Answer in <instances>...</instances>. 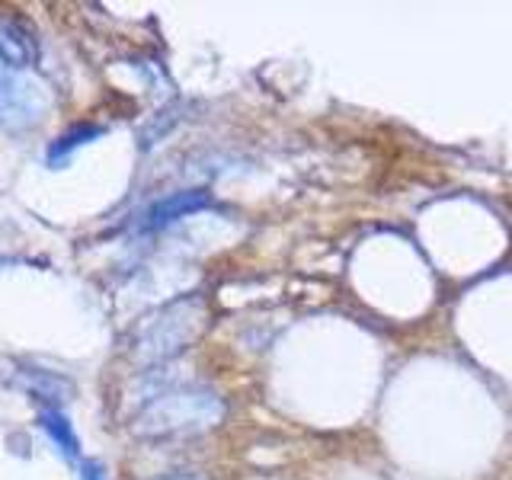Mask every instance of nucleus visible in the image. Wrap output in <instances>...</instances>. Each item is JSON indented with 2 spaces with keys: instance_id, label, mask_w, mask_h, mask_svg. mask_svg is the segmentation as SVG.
<instances>
[{
  "instance_id": "obj_2",
  "label": "nucleus",
  "mask_w": 512,
  "mask_h": 480,
  "mask_svg": "<svg viewBox=\"0 0 512 480\" xmlns=\"http://www.w3.org/2000/svg\"><path fill=\"white\" fill-rule=\"evenodd\" d=\"M202 327V308L199 301H183L173 308L160 311L148 327L141 330V352L151 359H167L173 352H180L192 336Z\"/></svg>"
},
{
  "instance_id": "obj_3",
  "label": "nucleus",
  "mask_w": 512,
  "mask_h": 480,
  "mask_svg": "<svg viewBox=\"0 0 512 480\" xmlns=\"http://www.w3.org/2000/svg\"><path fill=\"white\" fill-rule=\"evenodd\" d=\"M48 109V96L36 80L0 74V125L7 132H26L36 128Z\"/></svg>"
},
{
  "instance_id": "obj_1",
  "label": "nucleus",
  "mask_w": 512,
  "mask_h": 480,
  "mask_svg": "<svg viewBox=\"0 0 512 480\" xmlns=\"http://www.w3.org/2000/svg\"><path fill=\"white\" fill-rule=\"evenodd\" d=\"M221 420V400L212 391H173L151 400L138 413V436H173V432H196Z\"/></svg>"
},
{
  "instance_id": "obj_8",
  "label": "nucleus",
  "mask_w": 512,
  "mask_h": 480,
  "mask_svg": "<svg viewBox=\"0 0 512 480\" xmlns=\"http://www.w3.org/2000/svg\"><path fill=\"white\" fill-rule=\"evenodd\" d=\"M80 480H106V477H103V468L96 461H84L80 464Z\"/></svg>"
},
{
  "instance_id": "obj_6",
  "label": "nucleus",
  "mask_w": 512,
  "mask_h": 480,
  "mask_svg": "<svg viewBox=\"0 0 512 480\" xmlns=\"http://www.w3.org/2000/svg\"><path fill=\"white\" fill-rule=\"evenodd\" d=\"M100 135H103V125H77V128H71V132H64L61 138L52 141V148L45 151V164L48 167H61L77 148H84V144L96 141Z\"/></svg>"
},
{
  "instance_id": "obj_4",
  "label": "nucleus",
  "mask_w": 512,
  "mask_h": 480,
  "mask_svg": "<svg viewBox=\"0 0 512 480\" xmlns=\"http://www.w3.org/2000/svg\"><path fill=\"white\" fill-rule=\"evenodd\" d=\"M0 61L13 71H23L36 61V42L29 39L26 26L0 13Z\"/></svg>"
},
{
  "instance_id": "obj_9",
  "label": "nucleus",
  "mask_w": 512,
  "mask_h": 480,
  "mask_svg": "<svg viewBox=\"0 0 512 480\" xmlns=\"http://www.w3.org/2000/svg\"><path fill=\"white\" fill-rule=\"evenodd\" d=\"M164 480H192V477H164Z\"/></svg>"
},
{
  "instance_id": "obj_5",
  "label": "nucleus",
  "mask_w": 512,
  "mask_h": 480,
  "mask_svg": "<svg viewBox=\"0 0 512 480\" xmlns=\"http://www.w3.org/2000/svg\"><path fill=\"white\" fill-rule=\"evenodd\" d=\"M208 202H212V199H208V192H202V189L173 192V196H167V199H160L157 205H151L148 224H151V228H167V224L180 221V218H186L192 212H202Z\"/></svg>"
},
{
  "instance_id": "obj_7",
  "label": "nucleus",
  "mask_w": 512,
  "mask_h": 480,
  "mask_svg": "<svg viewBox=\"0 0 512 480\" xmlns=\"http://www.w3.org/2000/svg\"><path fill=\"white\" fill-rule=\"evenodd\" d=\"M39 423H42V429L48 432V439H52V442L61 448V455H64V458H77V455H80V442H77V436H74V429H71V423H68V416H61L58 410H42Z\"/></svg>"
}]
</instances>
